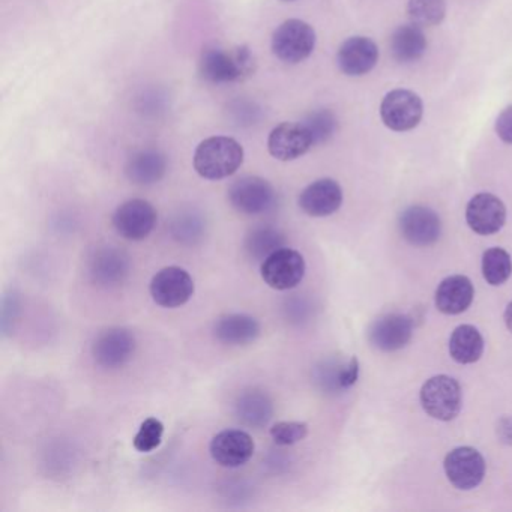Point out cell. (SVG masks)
I'll use <instances>...</instances> for the list:
<instances>
[{"mask_svg":"<svg viewBox=\"0 0 512 512\" xmlns=\"http://www.w3.org/2000/svg\"><path fill=\"white\" fill-rule=\"evenodd\" d=\"M256 70L253 53L245 46H212L203 50L199 74L209 83H235L248 79Z\"/></svg>","mask_w":512,"mask_h":512,"instance_id":"cell-1","label":"cell"},{"mask_svg":"<svg viewBox=\"0 0 512 512\" xmlns=\"http://www.w3.org/2000/svg\"><path fill=\"white\" fill-rule=\"evenodd\" d=\"M193 163L202 178L221 181L238 172L244 163V149L232 137H209L197 146Z\"/></svg>","mask_w":512,"mask_h":512,"instance_id":"cell-2","label":"cell"},{"mask_svg":"<svg viewBox=\"0 0 512 512\" xmlns=\"http://www.w3.org/2000/svg\"><path fill=\"white\" fill-rule=\"evenodd\" d=\"M316 47V32L308 23L290 19L272 35V52L286 64H299L310 58Z\"/></svg>","mask_w":512,"mask_h":512,"instance_id":"cell-3","label":"cell"},{"mask_svg":"<svg viewBox=\"0 0 512 512\" xmlns=\"http://www.w3.org/2000/svg\"><path fill=\"white\" fill-rule=\"evenodd\" d=\"M421 404L431 418L452 421L460 413L463 397L457 380L452 377L434 376L421 389Z\"/></svg>","mask_w":512,"mask_h":512,"instance_id":"cell-4","label":"cell"},{"mask_svg":"<svg viewBox=\"0 0 512 512\" xmlns=\"http://www.w3.org/2000/svg\"><path fill=\"white\" fill-rule=\"evenodd\" d=\"M305 269L307 266H305L304 256L299 251L284 247L263 260L260 274L271 289L284 292V290L295 289L301 284Z\"/></svg>","mask_w":512,"mask_h":512,"instance_id":"cell-5","label":"cell"},{"mask_svg":"<svg viewBox=\"0 0 512 512\" xmlns=\"http://www.w3.org/2000/svg\"><path fill=\"white\" fill-rule=\"evenodd\" d=\"M229 202L241 214L260 215L274 208L277 194L266 179L244 176L230 185Z\"/></svg>","mask_w":512,"mask_h":512,"instance_id":"cell-6","label":"cell"},{"mask_svg":"<svg viewBox=\"0 0 512 512\" xmlns=\"http://www.w3.org/2000/svg\"><path fill=\"white\" fill-rule=\"evenodd\" d=\"M424 113V104L415 92L395 89L383 98L380 116L389 130L404 133L418 127Z\"/></svg>","mask_w":512,"mask_h":512,"instance_id":"cell-7","label":"cell"},{"mask_svg":"<svg viewBox=\"0 0 512 512\" xmlns=\"http://www.w3.org/2000/svg\"><path fill=\"white\" fill-rule=\"evenodd\" d=\"M157 221V209L142 199L122 203L112 218L113 227L118 235L133 242L148 238L154 232Z\"/></svg>","mask_w":512,"mask_h":512,"instance_id":"cell-8","label":"cell"},{"mask_svg":"<svg viewBox=\"0 0 512 512\" xmlns=\"http://www.w3.org/2000/svg\"><path fill=\"white\" fill-rule=\"evenodd\" d=\"M136 349V337L130 329L109 328L95 338L92 344V356L100 367L116 370L133 359Z\"/></svg>","mask_w":512,"mask_h":512,"instance_id":"cell-9","label":"cell"},{"mask_svg":"<svg viewBox=\"0 0 512 512\" xmlns=\"http://www.w3.org/2000/svg\"><path fill=\"white\" fill-rule=\"evenodd\" d=\"M194 295V280L185 269L167 266L151 281V296L163 308H179Z\"/></svg>","mask_w":512,"mask_h":512,"instance_id":"cell-10","label":"cell"},{"mask_svg":"<svg viewBox=\"0 0 512 512\" xmlns=\"http://www.w3.org/2000/svg\"><path fill=\"white\" fill-rule=\"evenodd\" d=\"M443 466L449 482L458 490H472L478 487L485 476L484 457L470 446L452 449L446 455Z\"/></svg>","mask_w":512,"mask_h":512,"instance_id":"cell-11","label":"cell"},{"mask_svg":"<svg viewBox=\"0 0 512 512\" xmlns=\"http://www.w3.org/2000/svg\"><path fill=\"white\" fill-rule=\"evenodd\" d=\"M130 271V257L116 247L97 248L88 262V274L92 283L106 289L124 283Z\"/></svg>","mask_w":512,"mask_h":512,"instance_id":"cell-12","label":"cell"},{"mask_svg":"<svg viewBox=\"0 0 512 512\" xmlns=\"http://www.w3.org/2000/svg\"><path fill=\"white\" fill-rule=\"evenodd\" d=\"M256 443L244 430H224L212 439L209 452L215 463L229 469L244 466L253 458Z\"/></svg>","mask_w":512,"mask_h":512,"instance_id":"cell-13","label":"cell"},{"mask_svg":"<svg viewBox=\"0 0 512 512\" xmlns=\"http://www.w3.org/2000/svg\"><path fill=\"white\" fill-rule=\"evenodd\" d=\"M313 140L304 124L283 122L269 134L268 149L278 161H293L313 148Z\"/></svg>","mask_w":512,"mask_h":512,"instance_id":"cell-14","label":"cell"},{"mask_svg":"<svg viewBox=\"0 0 512 512\" xmlns=\"http://www.w3.org/2000/svg\"><path fill=\"white\" fill-rule=\"evenodd\" d=\"M403 238L416 247L434 244L442 235L439 215L425 206H410L400 217Z\"/></svg>","mask_w":512,"mask_h":512,"instance_id":"cell-15","label":"cell"},{"mask_svg":"<svg viewBox=\"0 0 512 512\" xmlns=\"http://www.w3.org/2000/svg\"><path fill=\"white\" fill-rule=\"evenodd\" d=\"M466 221L478 235H494L506 221V208L499 197L490 193H479L467 203Z\"/></svg>","mask_w":512,"mask_h":512,"instance_id":"cell-16","label":"cell"},{"mask_svg":"<svg viewBox=\"0 0 512 512\" xmlns=\"http://www.w3.org/2000/svg\"><path fill=\"white\" fill-rule=\"evenodd\" d=\"M379 61L376 43L367 37H352L341 44L337 62L340 70L349 77L370 73Z\"/></svg>","mask_w":512,"mask_h":512,"instance_id":"cell-17","label":"cell"},{"mask_svg":"<svg viewBox=\"0 0 512 512\" xmlns=\"http://www.w3.org/2000/svg\"><path fill=\"white\" fill-rule=\"evenodd\" d=\"M341 203L343 190L337 181L329 178L313 182L299 196V206L310 217H329L340 209Z\"/></svg>","mask_w":512,"mask_h":512,"instance_id":"cell-18","label":"cell"},{"mask_svg":"<svg viewBox=\"0 0 512 512\" xmlns=\"http://www.w3.org/2000/svg\"><path fill=\"white\" fill-rule=\"evenodd\" d=\"M412 320L403 314H386L371 325L368 340L382 352L403 349L412 338Z\"/></svg>","mask_w":512,"mask_h":512,"instance_id":"cell-19","label":"cell"},{"mask_svg":"<svg viewBox=\"0 0 512 512\" xmlns=\"http://www.w3.org/2000/svg\"><path fill=\"white\" fill-rule=\"evenodd\" d=\"M259 320L250 314H226L221 316L214 325V337L226 346H247L259 338Z\"/></svg>","mask_w":512,"mask_h":512,"instance_id":"cell-20","label":"cell"},{"mask_svg":"<svg viewBox=\"0 0 512 512\" xmlns=\"http://www.w3.org/2000/svg\"><path fill=\"white\" fill-rule=\"evenodd\" d=\"M475 289L464 275L445 278L436 290V307L440 313L455 316L464 313L472 304Z\"/></svg>","mask_w":512,"mask_h":512,"instance_id":"cell-21","label":"cell"},{"mask_svg":"<svg viewBox=\"0 0 512 512\" xmlns=\"http://www.w3.org/2000/svg\"><path fill=\"white\" fill-rule=\"evenodd\" d=\"M125 173L133 184L142 187L157 184L166 176V157L157 149H143L128 160Z\"/></svg>","mask_w":512,"mask_h":512,"instance_id":"cell-22","label":"cell"},{"mask_svg":"<svg viewBox=\"0 0 512 512\" xmlns=\"http://www.w3.org/2000/svg\"><path fill=\"white\" fill-rule=\"evenodd\" d=\"M235 415L247 427L262 428L274 415L271 397L260 389H248L239 395L235 403Z\"/></svg>","mask_w":512,"mask_h":512,"instance_id":"cell-23","label":"cell"},{"mask_svg":"<svg viewBox=\"0 0 512 512\" xmlns=\"http://www.w3.org/2000/svg\"><path fill=\"white\" fill-rule=\"evenodd\" d=\"M427 50V38L421 26L410 23L400 26L391 38V52L400 64L419 61Z\"/></svg>","mask_w":512,"mask_h":512,"instance_id":"cell-24","label":"cell"},{"mask_svg":"<svg viewBox=\"0 0 512 512\" xmlns=\"http://www.w3.org/2000/svg\"><path fill=\"white\" fill-rule=\"evenodd\" d=\"M484 352V338L472 325H461L452 332L449 353L458 364H473Z\"/></svg>","mask_w":512,"mask_h":512,"instance_id":"cell-25","label":"cell"},{"mask_svg":"<svg viewBox=\"0 0 512 512\" xmlns=\"http://www.w3.org/2000/svg\"><path fill=\"white\" fill-rule=\"evenodd\" d=\"M284 247H286V238L274 227H256L245 236V254L254 262H263L275 251Z\"/></svg>","mask_w":512,"mask_h":512,"instance_id":"cell-26","label":"cell"},{"mask_svg":"<svg viewBox=\"0 0 512 512\" xmlns=\"http://www.w3.org/2000/svg\"><path fill=\"white\" fill-rule=\"evenodd\" d=\"M172 238L182 245H196L202 241L206 233V221L200 212L182 211L176 215L170 224Z\"/></svg>","mask_w":512,"mask_h":512,"instance_id":"cell-27","label":"cell"},{"mask_svg":"<svg viewBox=\"0 0 512 512\" xmlns=\"http://www.w3.org/2000/svg\"><path fill=\"white\" fill-rule=\"evenodd\" d=\"M512 274V260L503 248H490L482 256V275L491 286L506 283Z\"/></svg>","mask_w":512,"mask_h":512,"instance_id":"cell-28","label":"cell"},{"mask_svg":"<svg viewBox=\"0 0 512 512\" xmlns=\"http://www.w3.org/2000/svg\"><path fill=\"white\" fill-rule=\"evenodd\" d=\"M412 23L418 26H436L443 22L446 16L445 0H409L407 4Z\"/></svg>","mask_w":512,"mask_h":512,"instance_id":"cell-29","label":"cell"},{"mask_svg":"<svg viewBox=\"0 0 512 512\" xmlns=\"http://www.w3.org/2000/svg\"><path fill=\"white\" fill-rule=\"evenodd\" d=\"M302 124L310 133L314 146L328 142L337 131V118L329 110H317L311 113Z\"/></svg>","mask_w":512,"mask_h":512,"instance_id":"cell-30","label":"cell"},{"mask_svg":"<svg viewBox=\"0 0 512 512\" xmlns=\"http://www.w3.org/2000/svg\"><path fill=\"white\" fill-rule=\"evenodd\" d=\"M164 424L157 418H148L140 425L139 433L134 437V448L139 452L155 451L163 440Z\"/></svg>","mask_w":512,"mask_h":512,"instance_id":"cell-31","label":"cell"},{"mask_svg":"<svg viewBox=\"0 0 512 512\" xmlns=\"http://www.w3.org/2000/svg\"><path fill=\"white\" fill-rule=\"evenodd\" d=\"M307 436L308 425L305 422L281 421L271 428L272 440L280 446L295 445Z\"/></svg>","mask_w":512,"mask_h":512,"instance_id":"cell-32","label":"cell"},{"mask_svg":"<svg viewBox=\"0 0 512 512\" xmlns=\"http://www.w3.org/2000/svg\"><path fill=\"white\" fill-rule=\"evenodd\" d=\"M359 377V361L356 356H353L344 367H341L337 373L338 388L347 389L355 385Z\"/></svg>","mask_w":512,"mask_h":512,"instance_id":"cell-33","label":"cell"},{"mask_svg":"<svg viewBox=\"0 0 512 512\" xmlns=\"http://www.w3.org/2000/svg\"><path fill=\"white\" fill-rule=\"evenodd\" d=\"M496 133L502 142L512 145V106L502 110L496 119Z\"/></svg>","mask_w":512,"mask_h":512,"instance_id":"cell-34","label":"cell"},{"mask_svg":"<svg viewBox=\"0 0 512 512\" xmlns=\"http://www.w3.org/2000/svg\"><path fill=\"white\" fill-rule=\"evenodd\" d=\"M497 436H499L500 442L512 445V416L500 419L499 425H497Z\"/></svg>","mask_w":512,"mask_h":512,"instance_id":"cell-35","label":"cell"},{"mask_svg":"<svg viewBox=\"0 0 512 512\" xmlns=\"http://www.w3.org/2000/svg\"><path fill=\"white\" fill-rule=\"evenodd\" d=\"M503 320H505L506 328L512 332V302H509L506 307L505 314H503Z\"/></svg>","mask_w":512,"mask_h":512,"instance_id":"cell-36","label":"cell"},{"mask_svg":"<svg viewBox=\"0 0 512 512\" xmlns=\"http://www.w3.org/2000/svg\"><path fill=\"white\" fill-rule=\"evenodd\" d=\"M286 2H292V0H286Z\"/></svg>","mask_w":512,"mask_h":512,"instance_id":"cell-37","label":"cell"}]
</instances>
